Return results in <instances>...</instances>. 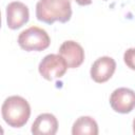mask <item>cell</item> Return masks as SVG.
I'll use <instances>...</instances> for the list:
<instances>
[{"mask_svg": "<svg viewBox=\"0 0 135 135\" xmlns=\"http://www.w3.org/2000/svg\"><path fill=\"white\" fill-rule=\"evenodd\" d=\"M103 1H107V0H103Z\"/></svg>", "mask_w": 135, "mask_h": 135, "instance_id": "5bb4252c", "label": "cell"}, {"mask_svg": "<svg viewBox=\"0 0 135 135\" xmlns=\"http://www.w3.org/2000/svg\"><path fill=\"white\" fill-rule=\"evenodd\" d=\"M133 132H134V134H135V118H134V120H133Z\"/></svg>", "mask_w": 135, "mask_h": 135, "instance_id": "4fadbf2b", "label": "cell"}, {"mask_svg": "<svg viewBox=\"0 0 135 135\" xmlns=\"http://www.w3.org/2000/svg\"><path fill=\"white\" fill-rule=\"evenodd\" d=\"M58 54L61 55L70 69L79 68L84 60V50L83 47L74 40H66L62 42L59 47Z\"/></svg>", "mask_w": 135, "mask_h": 135, "instance_id": "ba28073f", "label": "cell"}, {"mask_svg": "<svg viewBox=\"0 0 135 135\" xmlns=\"http://www.w3.org/2000/svg\"><path fill=\"white\" fill-rule=\"evenodd\" d=\"M73 135H97L98 124L91 116H80L72 127Z\"/></svg>", "mask_w": 135, "mask_h": 135, "instance_id": "30bf717a", "label": "cell"}, {"mask_svg": "<svg viewBox=\"0 0 135 135\" xmlns=\"http://www.w3.org/2000/svg\"><path fill=\"white\" fill-rule=\"evenodd\" d=\"M68 68V63L61 55L49 54L40 61L38 71L45 80L52 81L54 79L61 78L65 74Z\"/></svg>", "mask_w": 135, "mask_h": 135, "instance_id": "277c9868", "label": "cell"}, {"mask_svg": "<svg viewBox=\"0 0 135 135\" xmlns=\"http://www.w3.org/2000/svg\"><path fill=\"white\" fill-rule=\"evenodd\" d=\"M58 130V120L51 113L38 115L32 124L31 132L34 135H54Z\"/></svg>", "mask_w": 135, "mask_h": 135, "instance_id": "9c48e42d", "label": "cell"}, {"mask_svg": "<svg viewBox=\"0 0 135 135\" xmlns=\"http://www.w3.org/2000/svg\"><path fill=\"white\" fill-rule=\"evenodd\" d=\"M123 61L129 69L135 71V47H130L124 52Z\"/></svg>", "mask_w": 135, "mask_h": 135, "instance_id": "8fae6325", "label": "cell"}, {"mask_svg": "<svg viewBox=\"0 0 135 135\" xmlns=\"http://www.w3.org/2000/svg\"><path fill=\"white\" fill-rule=\"evenodd\" d=\"M36 17L46 24L56 21L65 23L72 17L71 0H39L36 4Z\"/></svg>", "mask_w": 135, "mask_h": 135, "instance_id": "6da1fadb", "label": "cell"}, {"mask_svg": "<svg viewBox=\"0 0 135 135\" xmlns=\"http://www.w3.org/2000/svg\"><path fill=\"white\" fill-rule=\"evenodd\" d=\"M110 105L117 113H131L135 109V92L129 88L114 90L110 96Z\"/></svg>", "mask_w": 135, "mask_h": 135, "instance_id": "5b68a950", "label": "cell"}, {"mask_svg": "<svg viewBox=\"0 0 135 135\" xmlns=\"http://www.w3.org/2000/svg\"><path fill=\"white\" fill-rule=\"evenodd\" d=\"M18 44L26 52H41L50 46L51 38L46 31L39 26L33 25L19 34Z\"/></svg>", "mask_w": 135, "mask_h": 135, "instance_id": "3957f363", "label": "cell"}, {"mask_svg": "<svg viewBox=\"0 0 135 135\" xmlns=\"http://www.w3.org/2000/svg\"><path fill=\"white\" fill-rule=\"evenodd\" d=\"M28 7L20 1H13L6 6V23L8 28L18 30L28 22Z\"/></svg>", "mask_w": 135, "mask_h": 135, "instance_id": "8992f818", "label": "cell"}, {"mask_svg": "<svg viewBox=\"0 0 135 135\" xmlns=\"http://www.w3.org/2000/svg\"><path fill=\"white\" fill-rule=\"evenodd\" d=\"M77 4L81 5V6H85V5H90L92 3V0H75Z\"/></svg>", "mask_w": 135, "mask_h": 135, "instance_id": "7c38bea8", "label": "cell"}, {"mask_svg": "<svg viewBox=\"0 0 135 135\" xmlns=\"http://www.w3.org/2000/svg\"><path fill=\"white\" fill-rule=\"evenodd\" d=\"M1 115L6 124L12 128H21L30 119L31 105L21 96L14 95L7 97L1 107Z\"/></svg>", "mask_w": 135, "mask_h": 135, "instance_id": "7a4b0ae2", "label": "cell"}, {"mask_svg": "<svg viewBox=\"0 0 135 135\" xmlns=\"http://www.w3.org/2000/svg\"><path fill=\"white\" fill-rule=\"evenodd\" d=\"M116 62L112 57L102 56L94 61L91 66V78L97 83L107 82L115 73Z\"/></svg>", "mask_w": 135, "mask_h": 135, "instance_id": "52a82bcc", "label": "cell"}]
</instances>
